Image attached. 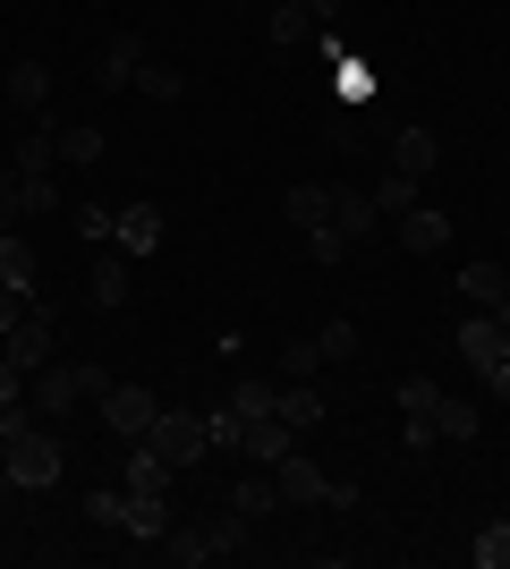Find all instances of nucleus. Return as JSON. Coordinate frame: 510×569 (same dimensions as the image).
<instances>
[{
    "label": "nucleus",
    "mask_w": 510,
    "mask_h": 569,
    "mask_svg": "<svg viewBox=\"0 0 510 569\" xmlns=\"http://www.w3.org/2000/svg\"><path fill=\"white\" fill-rule=\"evenodd\" d=\"M307 256H316V263H340V256H349V238H340L332 221H316V230H307Z\"/></svg>",
    "instance_id": "ea45409f"
},
{
    "label": "nucleus",
    "mask_w": 510,
    "mask_h": 569,
    "mask_svg": "<svg viewBox=\"0 0 510 569\" xmlns=\"http://www.w3.org/2000/svg\"><path fill=\"white\" fill-rule=\"evenodd\" d=\"M162 561H179V569L213 561V545H204V527H179V519H170V536H162Z\"/></svg>",
    "instance_id": "c756f323"
},
{
    "label": "nucleus",
    "mask_w": 510,
    "mask_h": 569,
    "mask_svg": "<svg viewBox=\"0 0 510 569\" xmlns=\"http://www.w3.org/2000/svg\"><path fill=\"white\" fill-rule=\"evenodd\" d=\"M34 281H43V256H34V247H26L18 230H0V289L34 298Z\"/></svg>",
    "instance_id": "9b49d317"
},
{
    "label": "nucleus",
    "mask_w": 510,
    "mask_h": 569,
    "mask_svg": "<svg viewBox=\"0 0 510 569\" xmlns=\"http://www.w3.org/2000/svg\"><path fill=\"white\" fill-rule=\"evenodd\" d=\"M400 247H409V256H442V247H451V213H442V204H409V213H400Z\"/></svg>",
    "instance_id": "1a4fd4ad"
},
{
    "label": "nucleus",
    "mask_w": 510,
    "mask_h": 569,
    "mask_svg": "<svg viewBox=\"0 0 510 569\" xmlns=\"http://www.w3.org/2000/svg\"><path fill=\"white\" fill-rule=\"evenodd\" d=\"M323 366H340V357H358V323H323Z\"/></svg>",
    "instance_id": "58836bf2"
},
{
    "label": "nucleus",
    "mask_w": 510,
    "mask_h": 569,
    "mask_svg": "<svg viewBox=\"0 0 510 569\" xmlns=\"http://www.w3.org/2000/svg\"><path fill=\"white\" fill-rule=\"evenodd\" d=\"M111 238H120V256H128V263H146L153 247H162V204H120Z\"/></svg>",
    "instance_id": "6e6552de"
},
{
    "label": "nucleus",
    "mask_w": 510,
    "mask_h": 569,
    "mask_svg": "<svg viewBox=\"0 0 510 569\" xmlns=\"http://www.w3.org/2000/svg\"><path fill=\"white\" fill-rule=\"evenodd\" d=\"M0 357H9L18 375H43V366H51V307H43V298L18 315V332L0 340Z\"/></svg>",
    "instance_id": "39448f33"
},
{
    "label": "nucleus",
    "mask_w": 510,
    "mask_h": 569,
    "mask_svg": "<svg viewBox=\"0 0 510 569\" xmlns=\"http://www.w3.org/2000/svg\"><path fill=\"white\" fill-rule=\"evenodd\" d=\"M434 162H442L434 128H391V170H409V179H426Z\"/></svg>",
    "instance_id": "4468645a"
},
{
    "label": "nucleus",
    "mask_w": 510,
    "mask_h": 569,
    "mask_svg": "<svg viewBox=\"0 0 510 569\" xmlns=\"http://www.w3.org/2000/svg\"><path fill=\"white\" fill-rule=\"evenodd\" d=\"M111 221H120L111 204H86V213H77V230H86V238H111Z\"/></svg>",
    "instance_id": "37998d69"
},
{
    "label": "nucleus",
    "mask_w": 510,
    "mask_h": 569,
    "mask_svg": "<svg viewBox=\"0 0 510 569\" xmlns=\"http://www.w3.org/2000/svg\"><path fill=\"white\" fill-rule=\"evenodd\" d=\"M43 102H51V69H43V60H9V111L34 119Z\"/></svg>",
    "instance_id": "dca6fc26"
},
{
    "label": "nucleus",
    "mask_w": 510,
    "mask_h": 569,
    "mask_svg": "<svg viewBox=\"0 0 510 569\" xmlns=\"http://www.w3.org/2000/svg\"><path fill=\"white\" fill-rule=\"evenodd\" d=\"M340 102H349V111H358L366 94H374V69H366V60H340V86H332Z\"/></svg>",
    "instance_id": "4c0bfd02"
},
{
    "label": "nucleus",
    "mask_w": 510,
    "mask_h": 569,
    "mask_svg": "<svg viewBox=\"0 0 510 569\" xmlns=\"http://www.w3.org/2000/svg\"><path fill=\"white\" fill-rule=\"evenodd\" d=\"M0 468H9V485H18V493H51V485L69 476L60 426H34V433H18V442H0Z\"/></svg>",
    "instance_id": "f257e3e1"
},
{
    "label": "nucleus",
    "mask_w": 510,
    "mask_h": 569,
    "mask_svg": "<svg viewBox=\"0 0 510 569\" xmlns=\"http://www.w3.org/2000/svg\"><path fill=\"white\" fill-rule=\"evenodd\" d=\"M264 34H272V43H281V51H290V43H307V34H316V9H307V0H272Z\"/></svg>",
    "instance_id": "4be33fe9"
},
{
    "label": "nucleus",
    "mask_w": 510,
    "mask_h": 569,
    "mask_svg": "<svg viewBox=\"0 0 510 569\" xmlns=\"http://www.w3.org/2000/svg\"><path fill=\"white\" fill-rule=\"evenodd\" d=\"M434 400H442L434 375H400L391 382V408H400V417H434Z\"/></svg>",
    "instance_id": "bb28decb"
},
{
    "label": "nucleus",
    "mask_w": 510,
    "mask_h": 569,
    "mask_svg": "<svg viewBox=\"0 0 510 569\" xmlns=\"http://www.w3.org/2000/svg\"><path fill=\"white\" fill-rule=\"evenodd\" d=\"M94 408H102V426H111V442H146L153 417H162V400H153L146 382H111Z\"/></svg>",
    "instance_id": "7ed1b4c3"
},
{
    "label": "nucleus",
    "mask_w": 510,
    "mask_h": 569,
    "mask_svg": "<svg viewBox=\"0 0 510 569\" xmlns=\"http://www.w3.org/2000/svg\"><path fill=\"white\" fill-rule=\"evenodd\" d=\"M9 400H26V375L9 366V357H0V408H9Z\"/></svg>",
    "instance_id": "49530a36"
},
{
    "label": "nucleus",
    "mask_w": 510,
    "mask_h": 569,
    "mask_svg": "<svg viewBox=\"0 0 510 569\" xmlns=\"http://www.w3.org/2000/svg\"><path fill=\"white\" fill-rule=\"evenodd\" d=\"M272 485H281V501H298V510H323V468L307 451H290L281 468H272Z\"/></svg>",
    "instance_id": "9d476101"
},
{
    "label": "nucleus",
    "mask_w": 510,
    "mask_h": 569,
    "mask_svg": "<svg viewBox=\"0 0 510 569\" xmlns=\"http://www.w3.org/2000/svg\"><path fill=\"white\" fill-rule=\"evenodd\" d=\"M247 536H256V519H239V510H221V519L204 527V545H213V561H221V552H247Z\"/></svg>",
    "instance_id": "473e14b6"
},
{
    "label": "nucleus",
    "mask_w": 510,
    "mask_h": 569,
    "mask_svg": "<svg viewBox=\"0 0 510 569\" xmlns=\"http://www.w3.org/2000/svg\"><path fill=\"white\" fill-rule=\"evenodd\" d=\"M298 451V426H290V417H281V408H272V417H247V468H281V459H290Z\"/></svg>",
    "instance_id": "0eeeda50"
},
{
    "label": "nucleus",
    "mask_w": 510,
    "mask_h": 569,
    "mask_svg": "<svg viewBox=\"0 0 510 569\" xmlns=\"http://www.w3.org/2000/svg\"><path fill=\"white\" fill-rule=\"evenodd\" d=\"M137 69H146V34H111V51H102V86L120 94V86H137Z\"/></svg>",
    "instance_id": "f3484780"
},
{
    "label": "nucleus",
    "mask_w": 510,
    "mask_h": 569,
    "mask_svg": "<svg viewBox=\"0 0 510 569\" xmlns=\"http://www.w3.org/2000/svg\"><path fill=\"white\" fill-rule=\"evenodd\" d=\"M409 204H426V179H409V170H383V188H374V213H409Z\"/></svg>",
    "instance_id": "a878e982"
},
{
    "label": "nucleus",
    "mask_w": 510,
    "mask_h": 569,
    "mask_svg": "<svg viewBox=\"0 0 510 569\" xmlns=\"http://www.w3.org/2000/svg\"><path fill=\"white\" fill-rule=\"evenodd\" d=\"M272 408H281L298 433H316V426H323V391H316V382H281V400H272Z\"/></svg>",
    "instance_id": "5701e85b"
},
{
    "label": "nucleus",
    "mask_w": 510,
    "mask_h": 569,
    "mask_svg": "<svg viewBox=\"0 0 510 569\" xmlns=\"http://www.w3.org/2000/svg\"><path fill=\"white\" fill-rule=\"evenodd\" d=\"M400 442H409V451H434L442 433H434V417H400Z\"/></svg>",
    "instance_id": "a19ab883"
},
{
    "label": "nucleus",
    "mask_w": 510,
    "mask_h": 569,
    "mask_svg": "<svg viewBox=\"0 0 510 569\" xmlns=\"http://www.w3.org/2000/svg\"><path fill=\"white\" fill-rule=\"evenodd\" d=\"M272 400H281V382H264V375L230 382V408H239V417H272Z\"/></svg>",
    "instance_id": "c85d7f7f"
},
{
    "label": "nucleus",
    "mask_w": 510,
    "mask_h": 569,
    "mask_svg": "<svg viewBox=\"0 0 510 569\" xmlns=\"http://www.w3.org/2000/svg\"><path fill=\"white\" fill-rule=\"evenodd\" d=\"M486 391H493V400H510V357H502V366H486Z\"/></svg>",
    "instance_id": "de8ad7c7"
},
{
    "label": "nucleus",
    "mask_w": 510,
    "mask_h": 569,
    "mask_svg": "<svg viewBox=\"0 0 510 569\" xmlns=\"http://www.w3.org/2000/svg\"><path fill=\"white\" fill-rule=\"evenodd\" d=\"M18 213H26V196H18V179H0V230H18Z\"/></svg>",
    "instance_id": "a18cd8bd"
},
{
    "label": "nucleus",
    "mask_w": 510,
    "mask_h": 569,
    "mask_svg": "<svg viewBox=\"0 0 510 569\" xmlns=\"http://www.w3.org/2000/svg\"><path fill=\"white\" fill-rule=\"evenodd\" d=\"M460 298H468V307H510V272H502V263H468Z\"/></svg>",
    "instance_id": "aec40b11"
},
{
    "label": "nucleus",
    "mask_w": 510,
    "mask_h": 569,
    "mask_svg": "<svg viewBox=\"0 0 510 569\" xmlns=\"http://www.w3.org/2000/svg\"><path fill=\"white\" fill-rule=\"evenodd\" d=\"M18 179V196H26V213H51L60 196H51V170H9Z\"/></svg>",
    "instance_id": "e433bc0d"
},
{
    "label": "nucleus",
    "mask_w": 510,
    "mask_h": 569,
    "mask_svg": "<svg viewBox=\"0 0 510 569\" xmlns=\"http://www.w3.org/2000/svg\"><path fill=\"white\" fill-rule=\"evenodd\" d=\"M102 391H111V375H102V366H86V357H69V366H43V375H34V408H43V426L77 417V408L102 400Z\"/></svg>",
    "instance_id": "f03ea898"
},
{
    "label": "nucleus",
    "mask_w": 510,
    "mask_h": 569,
    "mask_svg": "<svg viewBox=\"0 0 510 569\" xmlns=\"http://www.w3.org/2000/svg\"><path fill=\"white\" fill-rule=\"evenodd\" d=\"M477 426H486V417H477V400H451V391L434 400V433H442V442H477Z\"/></svg>",
    "instance_id": "b1692460"
},
{
    "label": "nucleus",
    "mask_w": 510,
    "mask_h": 569,
    "mask_svg": "<svg viewBox=\"0 0 510 569\" xmlns=\"http://www.w3.org/2000/svg\"><path fill=\"white\" fill-rule=\"evenodd\" d=\"M374 221H383V213H374V196H366V188H332V230L349 238V247L374 238Z\"/></svg>",
    "instance_id": "ddd939ff"
},
{
    "label": "nucleus",
    "mask_w": 510,
    "mask_h": 569,
    "mask_svg": "<svg viewBox=\"0 0 510 569\" xmlns=\"http://www.w3.org/2000/svg\"><path fill=\"white\" fill-rule=\"evenodd\" d=\"M230 510H239V519H272V510H281V485H272V468H247V476H239V493H230Z\"/></svg>",
    "instance_id": "a211bd4d"
},
{
    "label": "nucleus",
    "mask_w": 510,
    "mask_h": 569,
    "mask_svg": "<svg viewBox=\"0 0 510 569\" xmlns=\"http://www.w3.org/2000/svg\"><path fill=\"white\" fill-rule=\"evenodd\" d=\"M204 442H213V451H230V459H239V451H247V417H239V408H230V400H221L213 417H204Z\"/></svg>",
    "instance_id": "cd10ccee"
},
{
    "label": "nucleus",
    "mask_w": 510,
    "mask_h": 569,
    "mask_svg": "<svg viewBox=\"0 0 510 569\" xmlns=\"http://www.w3.org/2000/svg\"><path fill=\"white\" fill-rule=\"evenodd\" d=\"M86 519H94V527H128V485H120V493H111V485L86 493Z\"/></svg>",
    "instance_id": "c9c22d12"
},
{
    "label": "nucleus",
    "mask_w": 510,
    "mask_h": 569,
    "mask_svg": "<svg viewBox=\"0 0 510 569\" xmlns=\"http://www.w3.org/2000/svg\"><path fill=\"white\" fill-rule=\"evenodd\" d=\"M468 561H477V569H510V519L477 527V545H468Z\"/></svg>",
    "instance_id": "7c9ffc66"
},
{
    "label": "nucleus",
    "mask_w": 510,
    "mask_h": 569,
    "mask_svg": "<svg viewBox=\"0 0 510 569\" xmlns=\"http://www.w3.org/2000/svg\"><path fill=\"white\" fill-rule=\"evenodd\" d=\"M128 289H137L128 256H94V281H86V298H94L102 315H120V307H128Z\"/></svg>",
    "instance_id": "f8f14e48"
},
{
    "label": "nucleus",
    "mask_w": 510,
    "mask_h": 569,
    "mask_svg": "<svg viewBox=\"0 0 510 569\" xmlns=\"http://www.w3.org/2000/svg\"><path fill=\"white\" fill-rule=\"evenodd\" d=\"M60 162H69V170L102 162V128H86V119H77V128H60Z\"/></svg>",
    "instance_id": "2f4dec72"
},
{
    "label": "nucleus",
    "mask_w": 510,
    "mask_h": 569,
    "mask_svg": "<svg viewBox=\"0 0 510 569\" xmlns=\"http://www.w3.org/2000/svg\"><path fill=\"white\" fill-rule=\"evenodd\" d=\"M323 375V340H290L281 349V382H316Z\"/></svg>",
    "instance_id": "72a5a7b5"
},
{
    "label": "nucleus",
    "mask_w": 510,
    "mask_h": 569,
    "mask_svg": "<svg viewBox=\"0 0 510 569\" xmlns=\"http://www.w3.org/2000/svg\"><path fill=\"white\" fill-rule=\"evenodd\" d=\"M120 536L162 545V536H170V493H128V527H120Z\"/></svg>",
    "instance_id": "6ab92c4d"
},
{
    "label": "nucleus",
    "mask_w": 510,
    "mask_h": 569,
    "mask_svg": "<svg viewBox=\"0 0 510 569\" xmlns=\"http://www.w3.org/2000/svg\"><path fill=\"white\" fill-rule=\"evenodd\" d=\"M146 442H153V451H162V459H170L179 476H188L196 459H213V442H204V417H188V408H162Z\"/></svg>",
    "instance_id": "20e7f679"
},
{
    "label": "nucleus",
    "mask_w": 510,
    "mask_h": 569,
    "mask_svg": "<svg viewBox=\"0 0 510 569\" xmlns=\"http://www.w3.org/2000/svg\"><path fill=\"white\" fill-rule=\"evenodd\" d=\"M170 485H179V468L153 442H128V493H170Z\"/></svg>",
    "instance_id": "2eb2a0df"
},
{
    "label": "nucleus",
    "mask_w": 510,
    "mask_h": 569,
    "mask_svg": "<svg viewBox=\"0 0 510 569\" xmlns=\"http://www.w3.org/2000/svg\"><path fill=\"white\" fill-rule=\"evenodd\" d=\"M26 307H34V298H18V289H0V340L18 332V315H26Z\"/></svg>",
    "instance_id": "c03bdc74"
},
{
    "label": "nucleus",
    "mask_w": 510,
    "mask_h": 569,
    "mask_svg": "<svg viewBox=\"0 0 510 569\" xmlns=\"http://www.w3.org/2000/svg\"><path fill=\"white\" fill-rule=\"evenodd\" d=\"M60 162V137H51V128H26L18 137V170H51Z\"/></svg>",
    "instance_id": "f704fd0d"
},
{
    "label": "nucleus",
    "mask_w": 510,
    "mask_h": 569,
    "mask_svg": "<svg viewBox=\"0 0 510 569\" xmlns=\"http://www.w3.org/2000/svg\"><path fill=\"white\" fill-rule=\"evenodd\" d=\"M281 213H290V230L307 238L316 221H332V188H316V179H307V188H290V196H281Z\"/></svg>",
    "instance_id": "412c9836"
},
{
    "label": "nucleus",
    "mask_w": 510,
    "mask_h": 569,
    "mask_svg": "<svg viewBox=\"0 0 510 569\" xmlns=\"http://www.w3.org/2000/svg\"><path fill=\"white\" fill-rule=\"evenodd\" d=\"M0 493H18V485H9V468H0Z\"/></svg>",
    "instance_id": "09e8293b"
},
{
    "label": "nucleus",
    "mask_w": 510,
    "mask_h": 569,
    "mask_svg": "<svg viewBox=\"0 0 510 569\" xmlns=\"http://www.w3.org/2000/svg\"><path fill=\"white\" fill-rule=\"evenodd\" d=\"M137 94H146V102H188V69H170V60H146V69H137Z\"/></svg>",
    "instance_id": "393cba45"
},
{
    "label": "nucleus",
    "mask_w": 510,
    "mask_h": 569,
    "mask_svg": "<svg viewBox=\"0 0 510 569\" xmlns=\"http://www.w3.org/2000/svg\"><path fill=\"white\" fill-rule=\"evenodd\" d=\"M323 510H358V485H349V476H323Z\"/></svg>",
    "instance_id": "79ce46f5"
},
{
    "label": "nucleus",
    "mask_w": 510,
    "mask_h": 569,
    "mask_svg": "<svg viewBox=\"0 0 510 569\" xmlns=\"http://www.w3.org/2000/svg\"><path fill=\"white\" fill-rule=\"evenodd\" d=\"M510 357V323L493 307H477V315H460V366H477V375H486V366H502Z\"/></svg>",
    "instance_id": "423d86ee"
}]
</instances>
